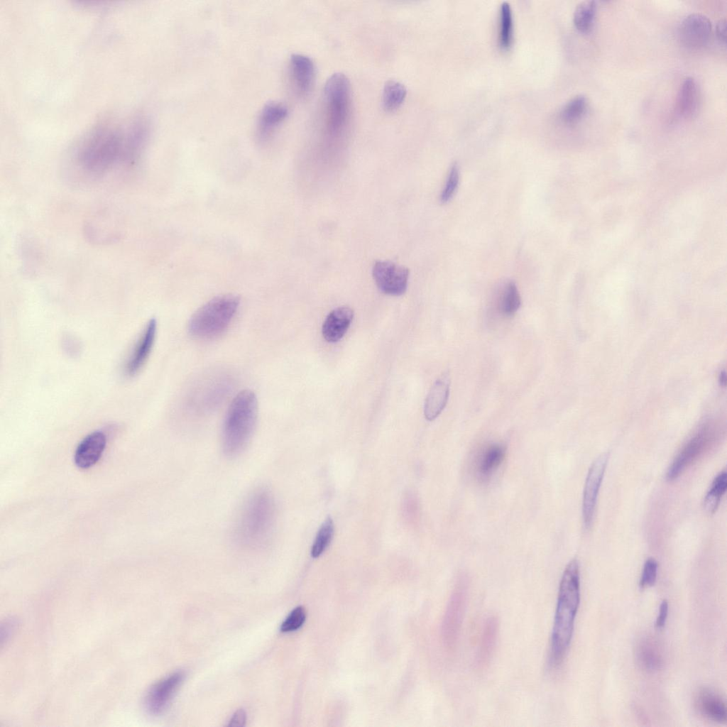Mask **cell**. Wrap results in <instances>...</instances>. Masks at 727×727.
<instances>
[{
    "instance_id": "cell-15",
    "label": "cell",
    "mask_w": 727,
    "mask_h": 727,
    "mask_svg": "<svg viewBox=\"0 0 727 727\" xmlns=\"http://www.w3.org/2000/svg\"><path fill=\"white\" fill-rule=\"evenodd\" d=\"M290 72L295 90L301 96L307 95L311 91L315 75L312 59L302 54L292 55Z\"/></svg>"
},
{
    "instance_id": "cell-17",
    "label": "cell",
    "mask_w": 727,
    "mask_h": 727,
    "mask_svg": "<svg viewBox=\"0 0 727 727\" xmlns=\"http://www.w3.org/2000/svg\"><path fill=\"white\" fill-rule=\"evenodd\" d=\"M499 631V621L494 616L485 621L475 657L477 668L483 669L491 662L495 651Z\"/></svg>"
},
{
    "instance_id": "cell-14",
    "label": "cell",
    "mask_w": 727,
    "mask_h": 727,
    "mask_svg": "<svg viewBox=\"0 0 727 727\" xmlns=\"http://www.w3.org/2000/svg\"><path fill=\"white\" fill-rule=\"evenodd\" d=\"M634 657L638 666L650 673L660 671L665 664L662 647L650 636H644L638 640L634 647Z\"/></svg>"
},
{
    "instance_id": "cell-2",
    "label": "cell",
    "mask_w": 727,
    "mask_h": 727,
    "mask_svg": "<svg viewBox=\"0 0 727 727\" xmlns=\"http://www.w3.org/2000/svg\"><path fill=\"white\" fill-rule=\"evenodd\" d=\"M579 603V566L574 559L565 567L559 582L550 638V668H558L564 660L572 639Z\"/></svg>"
},
{
    "instance_id": "cell-31",
    "label": "cell",
    "mask_w": 727,
    "mask_h": 727,
    "mask_svg": "<svg viewBox=\"0 0 727 727\" xmlns=\"http://www.w3.org/2000/svg\"><path fill=\"white\" fill-rule=\"evenodd\" d=\"M306 618L305 610L302 606L294 608L280 626L282 632H291L300 628Z\"/></svg>"
},
{
    "instance_id": "cell-18",
    "label": "cell",
    "mask_w": 727,
    "mask_h": 727,
    "mask_svg": "<svg viewBox=\"0 0 727 727\" xmlns=\"http://www.w3.org/2000/svg\"><path fill=\"white\" fill-rule=\"evenodd\" d=\"M695 705L699 712L707 719L723 723L726 721V702L722 696L709 688H702L696 694Z\"/></svg>"
},
{
    "instance_id": "cell-16",
    "label": "cell",
    "mask_w": 727,
    "mask_h": 727,
    "mask_svg": "<svg viewBox=\"0 0 727 727\" xmlns=\"http://www.w3.org/2000/svg\"><path fill=\"white\" fill-rule=\"evenodd\" d=\"M106 436L99 431L88 434L79 444L75 454V464L81 469H88L100 459L106 446Z\"/></svg>"
},
{
    "instance_id": "cell-26",
    "label": "cell",
    "mask_w": 727,
    "mask_h": 727,
    "mask_svg": "<svg viewBox=\"0 0 727 727\" xmlns=\"http://www.w3.org/2000/svg\"><path fill=\"white\" fill-rule=\"evenodd\" d=\"M596 5L594 1L579 3L574 12L573 21L576 28L581 33L589 32L594 23Z\"/></svg>"
},
{
    "instance_id": "cell-32",
    "label": "cell",
    "mask_w": 727,
    "mask_h": 727,
    "mask_svg": "<svg viewBox=\"0 0 727 727\" xmlns=\"http://www.w3.org/2000/svg\"><path fill=\"white\" fill-rule=\"evenodd\" d=\"M459 182V168L457 164H454L450 168L447 182L440 195L441 202L445 203L450 200L456 192Z\"/></svg>"
},
{
    "instance_id": "cell-30",
    "label": "cell",
    "mask_w": 727,
    "mask_h": 727,
    "mask_svg": "<svg viewBox=\"0 0 727 727\" xmlns=\"http://www.w3.org/2000/svg\"><path fill=\"white\" fill-rule=\"evenodd\" d=\"M587 106V101L584 96L577 95L571 99L561 111L562 120L567 124L577 122L584 116Z\"/></svg>"
},
{
    "instance_id": "cell-7",
    "label": "cell",
    "mask_w": 727,
    "mask_h": 727,
    "mask_svg": "<svg viewBox=\"0 0 727 727\" xmlns=\"http://www.w3.org/2000/svg\"><path fill=\"white\" fill-rule=\"evenodd\" d=\"M720 428L717 423L710 421L704 423L693 434L674 457L667 472V479L673 481L694 461H696L714 443L718 437Z\"/></svg>"
},
{
    "instance_id": "cell-24",
    "label": "cell",
    "mask_w": 727,
    "mask_h": 727,
    "mask_svg": "<svg viewBox=\"0 0 727 727\" xmlns=\"http://www.w3.org/2000/svg\"><path fill=\"white\" fill-rule=\"evenodd\" d=\"M513 37V12L509 3L504 1L499 11V45L503 49L510 47Z\"/></svg>"
},
{
    "instance_id": "cell-27",
    "label": "cell",
    "mask_w": 727,
    "mask_h": 727,
    "mask_svg": "<svg viewBox=\"0 0 727 727\" xmlns=\"http://www.w3.org/2000/svg\"><path fill=\"white\" fill-rule=\"evenodd\" d=\"M727 488V474L725 471L719 473L714 479L710 489L708 491L704 501V508L709 513H714L716 510L721 498L725 493Z\"/></svg>"
},
{
    "instance_id": "cell-13",
    "label": "cell",
    "mask_w": 727,
    "mask_h": 727,
    "mask_svg": "<svg viewBox=\"0 0 727 727\" xmlns=\"http://www.w3.org/2000/svg\"><path fill=\"white\" fill-rule=\"evenodd\" d=\"M505 451V447L498 443L482 448L474 460L473 470L476 479L484 483L489 481L503 461Z\"/></svg>"
},
{
    "instance_id": "cell-22",
    "label": "cell",
    "mask_w": 727,
    "mask_h": 727,
    "mask_svg": "<svg viewBox=\"0 0 727 727\" xmlns=\"http://www.w3.org/2000/svg\"><path fill=\"white\" fill-rule=\"evenodd\" d=\"M288 108L279 102H270L262 109L258 124V137L261 141L267 140L273 130L286 118Z\"/></svg>"
},
{
    "instance_id": "cell-8",
    "label": "cell",
    "mask_w": 727,
    "mask_h": 727,
    "mask_svg": "<svg viewBox=\"0 0 727 727\" xmlns=\"http://www.w3.org/2000/svg\"><path fill=\"white\" fill-rule=\"evenodd\" d=\"M468 581L460 576L456 581L450 598L444 624V637L447 646H457L466 606Z\"/></svg>"
},
{
    "instance_id": "cell-4",
    "label": "cell",
    "mask_w": 727,
    "mask_h": 727,
    "mask_svg": "<svg viewBox=\"0 0 727 727\" xmlns=\"http://www.w3.org/2000/svg\"><path fill=\"white\" fill-rule=\"evenodd\" d=\"M258 415V403L253 392L244 390L231 401L224 417L222 442L227 457L242 452L253 434Z\"/></svg>"
},
{
    "instance_id": "cell-6",
    "label": "cell",
    "mask_w": 727,
    "mask_h": 727,
    "mask_svg": "<svg viewBox=\"0 0 727 727\" xmlns=\"http://www.w3.org/2000/svg\"><path fill=\"white\" fill-rule=\"evenodd\" d=\"M326 128L332 136L344 133L351 114V87L345 75L336 72L327 80L324 88Z\"/></svg>"
},
{
    "instance_id": "cell-36",
    "label": "cell",
    "mask_w": 727,
    "mask_h": 727,
    "mask_svg": "<svg viewBox=\"0 0 727 727\" xmlns=\"http://www.w3.org/2000/svg\"><path fill=\"white\" fill-rule=\"evenodd\" d=\"M246 721V714L242 709H239L235 712L232 718L229 721L228 724L229 726H242L244 725Z\"/></svg>"
},
{
    "instance_id": "cell-1",
    "label": "cell",
    "mask_w": 727,
    "mask_h": 727,
    "mask_svg": "<svg viewBox=\"0 0 727 727\" xmlns=\"http://www.w3.org/2000/svg\"><path fill=\"white\" fill-rule=\"evenodd\" d=\"M124 125L104 124L84 138L74 154L72 180L94 183L135 163L146 142L147 129L140 121Z\"/></svg>"
},
{
    "instance_id": "cell-28",
    "label": "cell",
    "mask_w": 727,
    "mask_h": 727,
    "mask_svg": "<svg viewBox=\"0 0 727 727\" xmlns=\"http://www.w3.org/2000/svg\"><path fill=\"white\" fill-rule=\"evenodd\" d=\"M520 302V296L515 284L513 282L508 283L499 300L500 312L505 317L513 316L519 309Z\"/></svg>"
},
{
    "instance_id": "cell-21",
    "label": "cell",
    "mask_w": 727,
    "mask_h": 727,
    "mask_svg": "<svg viewBox=\"0 0 727 727\" xmlns=\"http://www.w3.org/2000/svg\"><path fill=\"white\" fill-rule=\"evenodd\" d=\"M449 386L448 375H444L431 387L424 407L425 416L427 420H434L445 408L449 395Z\"/></svg>"
},
{
    "instance_id": "cell-35",
    "label": "cell",
    "mask_w": 727,
    "mask_h": 727,
    "mask_svg": "<svg viewBox=\"0 0 727 727\" xmlns=\"http://www.w3.org/2000/svg\"><path fill=\"white\" fill-rule=\"evenodd\" d=\"M16 626V622L13 619L6 620L4 623L1 625V641L3 643L4 641H7L9 637L15 631Z\"/></svg>"
},
{
    "instance_id": "cell-11",
    "label": "cell",
    "mask_w": 727,
    "mask_h": 727,
    "mask_svg": "<svg viewBox=\"0 0 727 727\" xmlns=\"http://www.w3.org/2000/svg\"><path fill=\"white\" fill-rule=\"evenodd\" d=\"M711 33V23L707 16L701 13H692L683 19L679 28L681 43L689 48H699L709 42Z\"/></svg>"
},
{
    "instance_id": "cell-3",
    "label": "cell",
    "mask_w": 727,
    "mask_h": 727,
    "mask_svg": "<svg viewBox=\"0 0 727 727\" xmlns=\"http://www.w3.org/2000/svg\"><path fill=\"white\" fill-rule=\"evenodd\" d=\"M275 508L268 490L258 489L248 498L236 523V540L241 546L259 549L269 542L274 528Z\"/></svg>"
},
{
    "instance_id": "cell-20",
    "label": "cell",
    "mask_w": 727,
    "mask_h": 727,
    "mask_svg": "<svg viewBox=\"0 0 727 727\" xmlns=\"http://www.w3.org/2000/svg\"><path fill=\"white\" fill-rule=\"evenodd\" d=\"M156 327V320L151 319L127 362L125 369L127 375L131 376L137 373L147 361L154 344Z\"/></svg>"
},
{
    "instance_id": "cell-25",
    "label": "cell",
    "mask_w": 727,
    "mask_h": 727,
    "mask_svg": "<svg viewBox=\"0 0 727 727\" xmlns=\"http://www.w3.org/2000/svg\"><path fill=\"white\" fill-rule=\"evenodd\" d=\"M407 90L399 82L389 80L386 82L383 90V106L388 111L395 110L404 102Z\"/></svg>"
},
{
    "instance_id": "cell-19",
    "label": "cell",
    "mask_w": 727,
    "mask_h": 727,
    "mask_svg": "<svg viewBox=\"0 0 727 727\" xmlns=\"http://www.w3.org/2000/svg\"><path fill=\"white\" fill-rule=\"evenodd\" d=\"M353 317L354 311L347 306L339 307L331 311L322 324V332L324 339L331 343L340 340L348 330Z\"/></svg>"
},
{
    "instance_id": "cell-33",
    "label": "cell",
    "mask_w": 727,
    "mask_h": 727,
    "mask_svg": "<svg viewBox=\"0 0 727 727\" xmlns=\"http://www.w3.org/2000/svg\"><path fill=\"white\" fill-rule=\"evenodd\" d=\"M657 567V562L655 559L648 558L645 561L639 582L641 589L652 586L655 584Z\"/></svg>"
},
{
    "instance_id": "cell-37",
    "label": "cell",
    "mask_w": 727,
    "mask_h": 727,
    "mask_svg": "<svg viewBox=\"0 0 727 727\" xmlns=\"http://www.w3.org/2000/svg\"><path fill=\"white\" fill-rule=\"evenodd\" d=\"M726 21L725 19L719 20L716 26V34L718 40L725 43L726 40Z\"/></svg>"
},
{
    "instance_id": "cell-5",
    "label": "cell",
    "mask_w": 727,
    "mask_h": 727,
    "mask_svg": "<svg viewBox=\"0 0 727 727\" xmlns=\"http://www.w3.org/2000/svg\"><path fill=\"white\" fill-rule=\"evenodd\" d=\"M239 305L233 295L216 297L198 309L189 323L190 333L195 338L210 339L222 334L229 326Z\"/></svg>"
},
{
    "instance_id": "cell-34",
    "label": "cell",
    "mask_w": 727,
    "mask_h": 727,
    "mask_svg": "<svg viewBox=\"0 0 727 727\" xmlns=\"http://www.w3.org/2000/svg\"><path fill=\"white\" fill-rule=\"evenodd\" d=\"M669 605L666 599H664L660 603L658 616L655 622V627L658 629L662 628L667 621L668 615Z\"/></svg>"
},
{
    "instance_id": "cell-9",
    "label": "cell",
    "mask_w": 727,
    "mask_h": 727,
    "mask_svg": "<svg viewBox=\"0 0 727 727\" xmlns=\"http://www.w3.org/2000/svg\"><path fill=\"white\" fill-rule=\"evenodd\" d=\"M372 274L378 289L386 295L399 296L407 289L409 270L391 261H378Z\"/></svg>"
},
{
    "instance_id": "cell-10",
    "label": "cell",
    "mask_w": 727,
    "mask_h": 727,
    "mask_svg": "<svg viewBox=\"0 0 727 727\" xmlns=\"http://www.w3.org/2000/svg\"><path fill=\"white\" fill-rule=\"evenodd\" d=\"M608 455L601 454L592 463L586 479L582 502L584 527L589 529L592 523L598 491L604 476Z\"/></svg>"
},
{
    "instance_id": "cell-12",
    "label": "cell",
    "mask_w": 727,
    "mask_h": 727,
    "mask_svg": "<svg viewBox=\"0 0 727 727\" xmlns=\"http://www.w3.org/2000/svg\"><path fill=\"white\" fill-rule=\"evenodd\" d=\"M183 677V673L177 672L155 684L145 698L147 711L153 715L161 714L168 706Z\"/></svg>"
},
{
    "instance_id": "cell-23",
    "label": "cell",
    "mask_w": 727,
    "mask_h": 727,
    "mask_svg": "<svg viewBox=\"0 0 727 727\" xmlns=\"http://www.w3.org/2000/svg\"><path fill=\"white\" fill-rule=\"evenodd\" d=\"M699 96L696 82L688 77L684 80L679 87L677 97V110L685 119L693 117L697 112Z\"/></svg>"
},
{
    "instance_id": "cell-29",
    "label": "cell",
    "mask_w": 727,
    "mask_h": 727,
    "mask_svg": "<svg viewBox=\"0 0 727 727\" xmlns=\"http://www.w3.org/2000/svg\"><path fill=\"white\" fill-rule=\"evenodd\" d=\"M334 523L330 517H327L320 526L311 549V555L314 558L319 557L331 542L334 535Z\"/></svg>"
}]
</instances>
